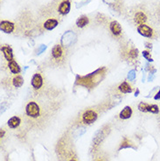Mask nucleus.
<instances>
[{"mask_svg":"<svg viewBox=\"0 0 160 161\" xmlns=\"http://www.w3.org/2000/svg\"><path fill=\"white\" fill-rule=\"evenodd\" d=\"M1 51L3 52L4 54V56L5 58V60L9 62L13 59V53H12V48H10L9 46H2L1 48Z\"/></svg>","mask_w":160,"mask_h":161,"instance_id":"11","label":"nucleus"},{"mask_svg":"<svg viewBox=\"0 0 160 161\" xmlns=\"http://www.w3.org/2000/svg\"><path fill=\"white\" fill-rule=\"evenodd\" d=\"M159 97H160V90L158 91V93H157V96H155V99H158Z\"/></svg>","mask_w":160,"mask_h":161,"instance_id":"23","label":"nucleus"},{"mask_svg":"<svg viewBox=\"0 0 160 161\" xmlns=\"http://www.w3.org/2000/svg\"><path fill=\"white\" fill-rule=\"evenodd\" d=\"M70 161H76V160H75V159H71Z\"/></svg>","mask_w":160,"mask_h":161,"instance_id":"25","label":"nucleus"},{"mask_svg":"<svg viewBox=\"0 0 160 161\" xmlns=\"http://www.w3.org/2000/svg\"><path fill=\"white\" fill-rule=\"evenodd\" d=\"M105 72H106L105 68H102V69H99L95 73L88 75L87 76L79 77L77 79V84L87 88H93L98 82H101V80L103 78L105 75Z\"/></svg>","mask_w":160,"mask_h":161,"instance_id":"1","label":"nucleus"},{"mask_svg":"<svg viewBox=\"0 0 160 161\" xmlns=\"http://www.w3.org/2000/svg\"><path fill=\"white\" fill-rule=\"evenodd\" d=\"M59 24V22L57 19H54V18H49L47 19L44 23V28L47 29L48 31H51L53 29H54Z\"/></svg>","mask_w":160,"mask_h":161,"instance_id":"14","label":"nucleus"},{"mask_svg":"<svg viewBox=\"0 0 160 161\" xmlns=\"http://www.w3.org/2000/svg\"><path fill=\"white\" fill-rule=\"evenodd\" d=\"M32 87L35 89V90H39L42 88L43 84H44V80L41 76V75L39 73H36L33 75V78H32V82H31Z\"/></svg>","mask_w":160,"mask_h":161,"instance_id":"6","label":"nucleus"},{"mask_svg":"<svg viewBox=\"0 0 160 161\" xmlns=\"http://www.w3.org/2000/svg\"><path fill=\"white\" fill-rule=\"evenodd\" d=\"M88 22H89V20L87 16H81L76 20V26L80 28H82L88 24Z\"/></svg>","mask_w":160,"mask_h":161,"instance_id":"18","label":"nucleus"},{"mask_svg":"<svg viewBox=\"0 0 160 161\" xmlns=\"http://www.w3.org/2000/svg\"><path fill=\"white\" fill-rule=\"evenodd\" d=\"M148 112H151L153 114H157L159 112V107L157 104H149Z\"/></svg>","mask_w":160,"mask_h":161,"instance_id":"20","label":"nucleus"},{"mask_svg":"<svg viewBox=\"0 0 160 161\" xmlns=\"http://www.w3.org/2000/svg\"><path fill=\"white\" fill-rule=\"evenodd\" d=\"M70 8H71V4L69 0H64V1H62L60 4L58 11L61 15H66L69 12Z\"/></svg>","mask_w":160,"mask_h":161,"instance_id":"8","label":"nucleus"},{"mask_svg":"<svg viewBox=\"0 0 160 161\" xmlns=\"http://www.w3.org/2000/svg\"><path fill=\"white\" fill-rule=\"evenodd\" d=\"M148 106L149 104L146 103H144V102H141L139 104H138V109L142 112H148Z\"/></svg>","mask_w":160,"mask_h":161,"instance_id":"21","label":"nucleus"},{"mask_svg":"<svg viewBox=\"0 0 160 161\" xmlns=\"http://www.w3.org/2000/svg\"><path fill=\"white\" fill-rule=\"evenodd\" d=\"M138 54L139 53H138V49L135 48H131L129 50V52L127 53V57L129 60H136V58H138Z\"/></svg>","mask_w":160,"mask_h":161,"instance_id":"19","label":"nucleus"},{"mask_svg":"<svg viewBox=\"0 0 160 161\" xmlns=\"http://www.w3.org/2000/svg\"><path fill=\"white\" fill-rule=\"evenodd\" d=\"M52 58L54 61H61L64 56V51L60 45H55L52 49Z\"/></svg>","mask_w":160,"mask_h":161,"instance_id":"4","label":"nucleus"},{"mask_svg":"<svg viewBox=\"0 0 160 161\" xmlns=\"http://www.w3.org/2000/svg\"><path fill=\"white\" fill-rule=\"evenodd\" d=\"M20 123H21V119H20L18 117H16V116H15V117L11 118L8 120L7 124H8V126H9L11 129H16V128H18V127L19 126Z\"/></svg>","mask_w":160,"mask_h":161,"instance_id":"16","label":"nucleus"},{"mask_svg":"<svg viewBox=\"0 0 160 161\" xmlns=\"http://www.w3.org/2000/svg\"><path fill=\"white\" fill-rule=\"evenodd\" d=\"M138 32L139 33V34H141L142 36H144L145 38H151L154 33L152 28L145 24L139 25L138 26Z\"/></svg>","mask_w":160,"mask_h":161,"instance_id":"5","label":"nucleus"},{"mask_svg":"<svg viewBox=\"0 0 160 161\" xmlns=\"http://www.w3.org/2000/svg\"><path fill=\"white\" fill-rule=\"evenodd\" d=\"M98 161H100V160H98Z\"/></svg>","mask_w":160,"mask_h":161,"instance_id":"26","label":"nucleus"},{"mask_svg":"<svg viewBox=\"0 0 160 161\" xmlns=\"http://www.w3.org/2000/svg\"><path fill=\"white\" fill-rule=\"evenodd\" d=\"M109 29H110V32L115 35V36H118L121 34L122 33V27H121V25L117 21H112L109 25Z\"/></svg>","mask_w":160,"mask_h":161,"instance_id":"9","label":"nucleus"},{"mask_svg":"<svg viewBox=\"0 0 160 161\" xmlns=\"http://www.w3.org/2000/svg\"><path fill=\"white\" fill-rule=\"evenodd\" d=\"M4 132H5V131L1 130V137H3V136H4Z\"/></svg>","mask_w":160,"mask_h":161,"instance_id":"24","label":"nucleus"},{"mask_svg":"<svg viewBox=\"0 0 160 161\" xmlns=\"http://www.w3.org/2000/svg\"><path fill=\"white\" fill-rule=\"evenodd\" d=\"M23 84H24V79L19 75H16L12 78V85L15 88H20Z\"/></svg>","mask_w":160,"mask_h":161,"instance_id":"17","label":"nucleus"},{"mask_svg":"<svg viewBox=\"0 0 160 161\" xmlns=\"http://www.w3.org/2000/svg\"><path fill=\"white\" fill-rule=\"evenodd\" d=\"M134 19H135V22L138 25H143V24H144V23L146 22L147 17H146V15L144 12H136L135 14V18Z\"/></svg>","mask_w":160,"mask_h":161,"instance_id":"15","label":"nucleus"},{"mask_svg":"<svg viewBox=\"0 0 160 161\" xmlns=\"http://www.w3.org/2000/svg\"><path fill=\"white\" fill-rule=\"evenodd\" d=\"M26 113L31 118H38L40 116V107L36 102L31 101L26 106Z\"/></svg>","mask_w":160,"mask_h":161,"instance_id":"2","label":"nucleus"},{"mask_svg":"<svg viewBox=\"0 0 160 161\" xmlns=\"http://www.w3.org/2000/svg\"><path fill=\"white\" fill-rule=\"evenodd\" d=\"M8 68H9V70L11 71V73L15 75H18L20 73V71H21L19 65L17 63V61L15 60H12L8 62Z\"/></svg>","mask_w":160,"mask_h":161,"instance_id":"12","label":"nucleus"},{"mask_svg":"<svg viewBox=\"0 0 160 161\" xmlns=\"http://www.w3.org/2000/svg\"><path fill=\"white\" fill-rule=\"evenodd\" d=\"M143 56H144L147 60L152 61V58H151V56L150 52H148V51H144V52H143Z\"/></svg>","mask_w":160,"mask_h":161,"instance_id":"22","label":"nucleus"},{"mask_svg":"<svg viewBox=\"0 0 160 161\" xmlns=\"http://www.w3.org/2000/svg\"><path fill=\"white\" fill-rule=\"evenodd\" d=\"M131 116H132V109H131L130 106L124 107V109L119 114V118L123 120L129 119Z\"/></svg>","mask_w":160,"mask_h":161,"instance_id":"13","label":"nucleus"},{"mask_svg":"<svg viewBox=\"0 0 160 161\" xmlns=\"http://www.w3.org/2000/svg\"><path fill=\"white\" fill-rule=\"evenodd\" d=\"M14 28H15L14 24L12 22L8 21V20H4L1 22V24H0V29L5 33H12L14 31Z\"/></svg>","mask_w":160,"mask_h":161,"instance_id":"7","label":"nucleus"},{"mask_svg":"<svg viewBox=\"0 0 160 161\" xmlns=\"http://www.w3.org/2000/svg\"><path fill=\"white\" fill-rule=\"evenodd\" d=\"M117 88L123 94H129V93H131V92L133 91V88H132L131 84L128 82H123L118 86Z\"/></svg>","mask_w":160,"mask_h":161,"instance_id":"10","label":"nucleus"},{"mask_svg":"<svg viewBox=\"0 0 160 161\" xmlns=\"http://www.w3.org/2000/svg\"><path fill=\"white\" fill-rule=\"evenodd\" d=\"M98 118V113L96 109H87L81 115V122L85 124H93Z\"/></svg>","mask_w":160,"mask_h":161,"instance_id":"3","label":"nucleus"}]
</instances>
